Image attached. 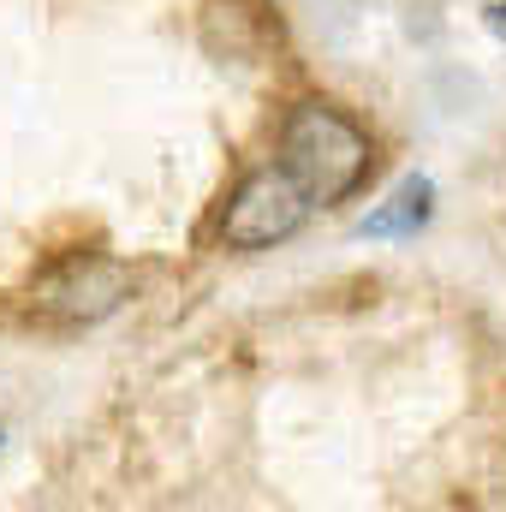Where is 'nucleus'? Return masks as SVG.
I'll return each mask as SVG.
<instances>
[{
    "label": "nucleus",
    "instance_id": "1",
    "mask_svg": "<svg viewBox=\"0 0 506 512\" xmlns=\"http://www.w3.org/2000/svg\"><path fill=\"white\" fill-rule=\"evenodd\" d=\"M280 161L286 173L316 197V209L352 197L370 173V137L352 126L346 114L322 108V102H304L292 108V120L280 131Z\"/></svg>",
    "mask_w": 506,
    "mask_h": 512
},
{
    "label": "nucleus",
    "instance_id": "2",
    "mask_svg": "<svg viewBox=\"0 0 506 512\" xmlns=\"http://www.w3.org/2000/svg\"><path fill=\"white\" fill-rule=\"evenodd\" d=\"M310 209H316V197L286 173V161L256 167V173H245V185L227 197L221 239H227L233 251H268V245L292 239V233L310 221Z\"/></svg>",
    "mask_w": 506,
    "mask_h": 512
},
{
    "label": "nucleus",
    "instance_id": "3",
    "mask_svg": "<svg viewBox=\"0 0 506 512\" xmlns=\"http://www.w3.org/2000/svg\"><path fill=\"white\" fill-rule=\"evenodd\" d=\"M126 286H131V274L120 262H108V256H72V262H60L36 286V298H42V310H54L66 322H96V316H108L126 298Z\"/></svg>",
    "mask_w": 506,
    "mask_h": 512
},
{
    "label": "nucleus",
    "instance_id": "4",
    "mask_svg": "<svg viewBox=\"0 0 506 512\" xmlns=\"http://www.w3.org/2000/svg\"><path fill=\"white\" fill-rule=\"evenodd\" d=\"M423 215H429V185L423 179H411V185H399V197L376 209L370 221H364V239H393V233H411V227H423Z\"/></svg>",
    "mask_w": 506,
    "mask_h": 512
},
{
    "label": "nucleus",
    "instance_id": "5",
    "mask_svg": "<svg viewBox=\"0 0 506 512\" xmlns=\"http://www.w3.org/2000/svg\"><path fill=\"white\" fill-rule=\"evenodd\" d=\"M489 30H495V36H506V6H489Z\"/></svg>",
    "mask_w": 506,
    "mask_h": 512
}]
</instances>
